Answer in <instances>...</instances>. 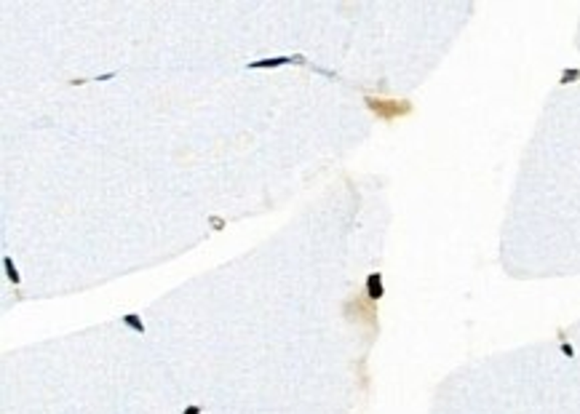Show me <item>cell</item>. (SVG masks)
I'll return each mask as SVG.
<instances>
[{"instance_id":"6da1fadb","label":"cell","mask_w":580,"mask_h":414,"mask_svg":"<svg viewBox=\"0 0 580 414\" xmlns=\"http://www.w3.org/2000/svg\"><path fill=\"white\" fill-rule=\"evenodd\" d=\"M369 107L377 112V115H382V118H396V115H404V112H409V104L406 102H380V99H369L366 102Z\"/></svg>"}]
</instances>
